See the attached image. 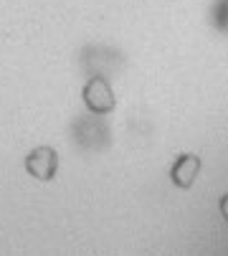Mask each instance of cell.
<instances>
[{
    "label": "cell",
    "instance_id": "cell-1",
    "mask_svg": "<svg viewBox=\"0 0 228 256\" xmlns=\"http://www.w3.org/2000/svg\"><path fill=\"white\" fill-rule=\"evenodd\" d=\"M223 213H226V216H228V198H226V200H223Z\"/></svg>",
    "mask_w": 228,
    "mask_h": 256
}]
</instances>
